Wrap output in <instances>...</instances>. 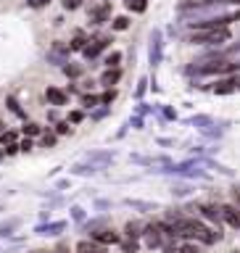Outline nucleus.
<instances>
[{
  "instance_id": "1",
  "label": "nucleus",
  "mask_w": 240,
  "mask_h": 253,
  "mask_svg": "<svg viewBox=\"0 0 240 253\" xmlns=\"http://www.w3.org/2000/svg\"><path fill=\"white\" fill-rule=\"evenodd\" d=\"M225 40H230V29H214V32H193L190 42L193 45H222Z\"/></svg>"
},
{
  "instance_id": "2",
  "label": "nucleus",
  "mask_w": 240,
  "mask_h": 253,
  "mask_svg": "<svg viewBox=\"0 0 240 253\" xmlns=\"http://www.w3.org/2000/svg\"><path fill=\"white\" fill-rule=\"evenodd\" d=\"M143 240H145L148 248H161V245H164V235H161V229H158L156 224H148V227H145V235H143Z\"/></svg>"
},
{
  "instance_id": "3",
  "label": "nucleus",
  "mask_w": 240,
  "mask_h": 253,
  "mask_svg": "<svg viewBox=\"0 0 240 253\" xmlns=\"http://www.w3.org/2000/svg\"><path fill=\"white\" fill-rule=\"evenodd\" d=\"M222 221H227L230 227L240 229V209H235V206H222Z\"/></svg>"
},
{
  "instance_id": "4",
  "label": "nucleus",
  "mask_w": 240,
  "mask_h": 253,
  "mask_svg": "<svg viewBox=\"0 0 240 253\" xmlns=\"http://www.w3.org/2000/svg\"><path fill=\"white\" fill-rule=\"evenodd\" d=\"M93 240L100 243V245H114V243H122V237H119L114 229H103V232H93Z\"/></svg>"
},
{
  "instance_id": "5",
  "label": "nucleus",
  "mask_w": 240,
  "mask_h": 253,
  "mask_svg": "<svg viewBox=\"0 0 240 253\" xmlns=\"http://www.w3.org/2000/svg\"><path fill=\"white\" fill-rule=\"evenodd\" d=\"M63 229H66V221H50V224H40V227H35V232L37 235H61Z\"/></svg>"
},
{
  "instance_id": "6",
  "label": "nucleus",
  "mask_w": 240,
  "mask_h": 253,
  "mask_svg": "<svg viewBox=\"0 0 240 253\" xmlns=\"http://www.w3.org/2000/svg\"><path fill=\"white\" fill-rule=\"evenodd\" d=\"M158 58H161V32L153 29V35H150V63H158Z\"/></svg>"
},
{
  "instance_id": "7",
  "label": "nucleus",
  "mask_w": 240,
  "mask_h": 253,
  "mask_svg": "<svg viewBox=\"0 0 240 253\" xmlns=\"http://www.w3.org/2000/svg\"><path fill=\"white\" fill-rule=\"evenodd\" d=\"M45 98L50 106H66V100H69V95L58 90V87H48V92H45Z\"/></svg>"
},
{
  "instance_id": "8",
  "label": "nucleus",
  "mask_w": 240,
  "mask_h": 253,
  "mask_svg": "<svg viewBox=\"0 0 240 253\" xmlns=\"http://www.w3.org/2000/svg\"><path fill=\"white\" fill-rule=\"evenodd\" d=\"M124 232H127V237H132V240H138V237H143V235H145V224H143L140 219H132V221H127Z\"/></svg>"
},
{
  "instance_id": "9",
  "label": "nucleus",
  "mask_w": 240,
  "mask_h": 253,
  "mask_svg": "<svg viewBox=\"0 0 240 253\" xmlns=\"http://www.w3.org/2000/svg\"><path fill=\"white\" fill-rule=\"evenodd\" d=\"M111 16V3H103L98 8H93V13H90V21L93 24H103Z\"/></svg>"
},
{
  "instance_id": "10",
  "label": "nucleus",
  "mask_w": 240,
  "mask_h": 253,
  "mask_svg": "<svg viewBox=\"0 0 240 253\" xmlns=\"http://www.w3.org/2000/svg\"><path fill=\"white\" fill-rule=\"evenodd\" d=\"M77 253H108V251H106V245H100L95 240H82L77 245Z\"/></svg>"
},
{
  "instance_id": "11",
  "label": "nucleus",
  "mask_w": 240,
  "mask_h": 253,
  "mask_svg": "<svg viewBox=\"0 0 240 253\" xmlns=\"http://www.w3.org/2000/svg\"><path fill=\"white\" fill-rule=\"evenodd\" d=\"M119 79H122V69H106L100 74V84L103 87H114Z\"/></svg>"
},
{
  "instance_id": "12",
  "label": "nucleus",
  "mask_w": 240,
  "mask_h": 253,
  "mask_svg": "<svg viewBox=\"0 0 240 253\" xmlns=\"http://www.w3.org/2000/svg\"><path fill=\"white\" fill-rule=\"evenodd\" d=\"M108 42H111L108 37H103V40H93V42L85 47V55H87V58H95V55H98V53L103 50V47H108Z\"/></svg>"
},
{
  "instance_id": "13",
  "label": "nucleus",
  "mask_w": 240,
  "mask_h": 253,
  "mask_svg": "<svg viewBox=\"0 0 240 253\" xmlns=\"http://www.w3.org/2000/svg\"><path fill=\"white\" fill-rule=\"evenodd\" d=\"M238 90V82L235 79H222V82H217V87H214V92L217 95H230Z\"/></svg>"
},
{
  "instance_id": "14",
  "label": "nucleus",
  "mask_w": 240,
  "mask_h": 253,
  "mask_svg": "<svg viewBox=\"0 0 240 253\" xmlns=\"http://www.w3.org/2000/svg\"><path fill=\"white\" fill-rule=\"evenodd\" d=\"M201 213L206 219H211V221H222V206H201Z\"/></svg>"
},
{
  "instance_id": "15",
  "label": "nucleus",
  "mask_w": 240,
  "mask_h": 253,
  "mask_svg": "<svg viewBox=\"0 0 240 253\" xmlns=\"http://www.w3.org/2000/svg\"><path fill=\"white\" fill-rule=\"evenodd\" d=\"M127 206H135V209H140V211H158V203L153 201H124Z\"/></svg>"
},
{
  "instance_id": "16",
  "label": "nucleus",
  "mask_w": 240,
  "mask_h": 253,
  "mask_svg": "<svg viewBox=\"0 0 240 253\" xmlns=\"http://www.w3.org/2000/svg\"><path fill=\"white\" fill-rule=\"evenodd\" d=\"M100 166H93V164H77L71 166V174H82V177H87V174H95Z\"/></svg>"
},
{
  "instance_id": "17",
  "label": "nucleus",
  "mask_w": 240,
  "mask_h": 253,
  "mask_svg": "<svg viewBox=\"0 0 240 253\" xmlns=\"http://www.w3.org/2000/svg\"><path fill=\"white\" fill-rule=\"evenodd\" d=\"M124 5L135 13H145L148 11V0H124Z\"/></svg>"
},
{
  "instance_id": "18",
  "label": "nucleus",
  "mask_w": 240,
  "mask_h": 253,
  "mask_svg": "<svg viewBox=\"0 0 240 253\" xmlns=\"http://www.w3.org/2000/svg\"><path fill=\"white\" fill-rule=\"evenodd\" d=\"M87 158L95 164H111L114 161V153H100V150H95V153H87Z\"/></svg>"
},
{
  "instance_id": "19",
  "label": "nucleus",
  "mask_w": 240,
  "mask_h": 253,
  "mask_svg": "<svg viewBox=\"0 0 240 253\" xmlns=\"http://www.w3.org/2000/svg\"><path fill=\"white\" fill-rule=\"evenodd\" d=\"M119 61H122V53L114 50V53H108V55H106V61H103V63H106L108 69H119Z\"/></svg>"
},
{
  "instance_id": "20",
  "label": "nucleus",
  "mask_w": 240,
  "mask_h": 253,
  "mask_svg": "<svg viewBox=\"0 0 240 253\" xmlns=\"http://www.w3.org/2000/svg\"><path fill=\"white\" fill-rule=\"evenodd\" d=\"M63 74L71 77V79H77L79 74H82V66H77V63H63Z\"/></svg>"
},
{
  "instance_id": "21",
  "label": "nucleus",
  "mask_w": 240,
  "mask_h": 253,
  "mask_svg": "<svg viewBox=\"0 0 240 253\" xmlns=\"http://www.w3.org/2000/svg\"><path fill=\"white\" fill-rule=\"evenodd\" d=\"M85 47H87V40H85V35H82V32H79V35H77L74 40H71L69 50H85Z\"/></svg>"
},
{
  "instance_id": "22",
  "label": "nucleus",
  "mask_w": 240,
  "mask_h": 253,
  "mask_svg": "<svg viewBox=\"0 0 240 253\" xmlns=\"http://www.w3.org/2000/svg\"><path fill=\"white\" fill-rule=\"evenodd\" d=\"M119 245H122V251H124V253H138V248H140L138 240H132V237H127V240H122Z\"/></svg>"
},
{
  "instance_id": "23",
  "label": "nucleus",
  "mask_w": 240,
  "mask_h": 253,
  "mask_svg": "<svg viewBox=\"0 0 240 253\" xmlns=\"http://www.w3.org/2000/svg\"><path fill=\"white\" fill-rule=\"evenodd\" d=\"M172 193L177 198H188V195H193V187H190V185H174Z\"/></svg>"
},
{
  "instance_id": "24",
  "label": "nucleus",
  "mask_w": 240,
  "mask_h": 253,
  "mask_svg": "<svg viewBox=\"0 0 240 253\" xmlns=\"http://www.w3.org/2000/svg\"><path fill=\"white\" fill-rule=\"evenodd\" d=\"M19 227V219H11V221H5V224H0V237H8L11 235V229Z\"/></svg>"
},
{
  "instance_id": "25",
  "label": "nucleus",
  "mask_w": 240,
  "mask_h": 253,
  "mask_svg": "<svg viewBox=\"0 0 240 253\" xmlns=\"http://www.w3.org/2000/svg\"><path fill=\"white\" fill-rule=\"evenodd\" d=\"M111 27H114L116 32H124L127 27H130V19H127V16H116V19H114V24H111Z\"/></svg>"
},
{
  "instance_id": "26",
  "label": "nucleus",
  "mask_w": 240,
  "mask_h": 253,
  "mask_svg": "<svg viewBox=\"0 0 240 253\" xmlns=\"http://www.w3.org/2000/svg\"><path fill=\"white\" fill-rule=\"evenodd\" d=\"M100 227H106V219H95V221H87L85 224L87 232H95V229H100Z\"/></svg>"
},
{
  "instance_id": "27",
  "label": "nucleus",
  "mask_w": 240,
  "mask_h": 253,
  "mask_svg": "<svg viewBox=\"0 0 240 253\" xmlns=\"http://www.w3.org/2000/svg\"><path fill=\"white\" fill-rule=\"evenodd\" d=\"M98 103H100L98 95H85V98H82V106L85 108H93V106H98Z\"/></svg>"
},
{
  "instance_id": "28",
  "label": "nucleus",
  "mask_w": 240,
  "mask_h": 253,
  "mask_svg": "<svg viewBox=\"0 0 240 253\" xmlns=\"http://www.w3.org/2000/svg\"><path fill=\"white\" fill-rule=\"evenodd\" d=\"M0 142H3V145H16V132H3Z\"/></svg>"
},
{
  "instance_id": "29",
  "label": "nucleus",
  "mask_w": 240,
  "mask_h": 253,
  "mask_svg": "<svg viewBox=\"0 0 240 253\" xmlns=\"http://www.w3.org/2000/svg\"><path fill=\"white\" fill-rule=\"evenodd\" d=\"M82 119H85L82 111H71V114H69V124H79Z\"/></svg>"
},
{
  "instance_id": "30",
  "label": "nucleus",
  "mask_w": 240,
  "mask_h": 253,
  "mask_svg": "<svg viewBox=\"0 0 240 253\" xmlns=\"http://www.w3.org/2000/svg\"><path fill=\"white\" fill-rule=\"evenodd\" d=\"M24 134H29V137H35V134H40V126L29 122L27 126H24Z\"/></svg>"
},
{
  "instance_id": "31",
  "label": "nucleus",
  "mask_w": 240,
  "mask_h": 253,
  "mask_svg": "<svg viewBox=\"0 0 240 253\" xmlns=\"http://www.w3.org/2000/svg\"><path fill=\"white\" fill-rule=\"evenodd\" d=\"M71 219H74V221H85V211L79 209V206H74V209H71Z\"/></svg>"
},
{
  "instance_id": "32",
  "label": "nucleus",
  "mask_w": 240,
  "mask_h": 253,
  "mask_svg": "<svg viewBox=\"0 0 240 253\" xmlns=\"http://www.w3.org/2000/svg\"><path fill=\"white\" fill-rule=\"evenodd\" d=\"M69 132H71L69 122H61V124H55V134H69Z\"/></svg>"
},
{
  "instance_id": "33",
  "label": "nucleus",
  "mask_w": 240,
  "mask_h": 253,
  "mask_svg": "<svg viewBox=\"0 0 240 253\" xmlns=\"http://www.w3.org/2000/svg\"><path fill=\"white\" fill-rule=\"evenodd\" d=\"M177 253H198V248H195V245H190V243H182Z\"/></svg>"
},
{
  "instance_id": "34",
  "label": "nucleus",
  "mask_w": 240,
  "mask_h": 253,
  "mask_svg": "<svg viewBox=\"0 0 240 253\" xmlns=\"http://www.w3.org/2000/svg\"><path fill=\"white\" fill-rule=\"evenodd\" d=\"M8 108H11V111H13V114H19V116H24V111L19 108V103H16L13 98H8Z\"/></svg>"
},
{
  "instance_id": "35",
  "label": "nucleus",
  "mask_w": 240,
  "mask_h": 253,
  "mask_svg": "<svg viewBox=\"0 0 240 253\" xmlns=\"http://www.w3.org/2000/svg\"><path fill=\"white\" fill-rule=\"evenodd\" d=\"M114 98H116V92L111 90V92H106V95H100V103H103V106H108V103L114 100Z\"/></svg>"
},
{
  "instance_id": "36",
  "label": "nucleus",
  "mask_w": 240,
  "mask_h": 253,
  "mask_svg": "<svg viewBox=\"0 0 240 253\" xmlns=\"http://www.w3.org/2000/svg\"><path fill=\"white\" fill-rule=\"evenodd\" d=\"M48 3H50V0H29L32 8H43V5H48Z\"/></svg>"
},
{
  "instance_id": "37",
  "label": "nucleus",
  "mask_w": 240,
  "mask_h": 253,
  "mask_svg": "<svg viewBox=\"0 0 240 253\" xmlns=\"http://www.w3.org/2000/svg\"><path fill=\"white\" fill-rule=\"evenodd\" d=\"M143 124H145V122H143L140 116H135V119H132V126H138V129H143Z\"/></svg>"
},
{
  "instance_id": "38",
  "label": "nucleus",
  "mask_w": 240,
  "mask_h": 253,
  "mask_svg": "<svg viewBox=\"0 0 240 253\" xmlns=\"http://www.w3.org/2000/svg\"><path fill=\"white\" fill-rule=\"evenodd\" d=\"M143 92H145V79H140V87H138V92H135V95H138V98H140Z\"/></svg>"
},
{
  "instance_id": "39",
  "label": "nucleus",
  "mask_w": 240,
  "mask_h": 253,
  "mask_svg": "<svg viewBox=\"0 0 240 253\" xmlns=\"http://www.w3.org/2000/svg\"><path fill=\"white\" fill-rule=\"evenodd\" d=\"M53 142H55V137H53V134H48V137H45V140H43V145H45V148H48V145H53Z\"/></svg>"
},
{
  "instance_id": "40",
  "label": "nucleus",
  "mask_w": 240,
  "mask_h": 253,
  "mask_svg": "<svg viewBox=\"0 0 240 253\" xmlns=\"http://www.w3.org/2000/svg\"><path fill=\"white\" fill-rule=\"evenodd\" d=\"M19 148H21V150H32V140H24Z\"/></svg>"
},
{
  "instance_id": "41",
  "label": "nucleus",
  "mask_w": 240,
  "mask_h": 253,
  "mask_svg": "<svg viewBox=\"0 0 240 253\" xmlns=\"http://www.w3.org/2000/svg\"><path fill=\"white\" fill-rule=\"evenodd\" d=\"M225 3H230V5H240V0H225Z\"/></svg>"
},
{
  "instance_id": "42",
  "label": "nucleus",
  "mask_w": 240,
  "mask_h": 253,
  "mask_svg": "<svg viewBox=\"0 0 240 253\" xmlns=\"http://www.w3.org/2000/svg\"><path fill=\"white\" fill-rule=\"evenodd\" d=\"M238 201H240V190H238Z\"/></svg>"
},
{
  "instance_id": "43",
  "label": "nucleus",
  "mask_w": 240,
  "mask_h": 253,
  "mask_svg": "<svg viewBox=\"0 0 240 253\" xmlns=\"http://www.w3.org/2000/svg\"><path fill=\"white\" fill-rule=\"evenodd\" d=\"M35 253H45V251H35Z\"/></svg>"
},
{
  "instance_id": "44",
  "label": "nucleus",
  "mask_w": 240,
  "mask_h": 253,
  "mask_svg": "<svg viewBox=\"0 0 240 253\" xmlns=\"http://www.w3.org/2000/svg\"><path fill=\"white\" fill-rule=\"evenodd\" d=\"M238 90H240V82H238Z\"/></svg>"
}]
</instances>
